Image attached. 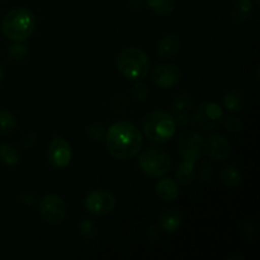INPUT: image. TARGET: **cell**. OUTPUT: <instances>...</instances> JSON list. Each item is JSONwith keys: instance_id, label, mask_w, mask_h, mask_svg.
I'll list each match as a JSON object with an SVG mask.
<instances>
[{"instance_id": "cell-1", "label": "cell", "mask_w": 260, "mask_h": 260, "mask_svg": "<svg viewBox=\"0 0 260 260\" xmlns=\"http://www.w3.org/2000/svg\"><path fill=\"white\" fill-rule=\"evenodd\" d=\"M106 145L112 157L124 161L139 155L144 146V137L136 124L121 121L106 132Z\"/></svg>"}, {"instance_id": "cell-2", "label": "cell", "mask_w": 260, "mask_h": 260, "mask_svg": "<svg viewBox=\"0 0 260 260\" xmlns=\"http://www.w3.org/2000/svg\"><path fill=\"white\" fill-rule=\"evenodd\" d=\"M36 27V17L27 8H15L5 14L2 30L13 42H24L32 36Z\"/></svg>"}, {"instance_id": "cell-3", "label": "cell", "mask_w": 260, "mask_h": 260, "mask_svg": "<svg viewBox=\"0 0 260 260\" xmlns=\"http://www.w3.org/2000/svg\"><path fill=\"white\" fill-rule=\"evenodd\" d=\"M116 68L124 78L134 81H141L149 75L150 58L141 48L127 47L117 56Z\"/></svg>"}, {"instance_id": "cell-4", "label": "cell", "mask_w": 260, "mask_h": 260, "mask_svg": "<svg viewBox=\"0 0 260 260\" xmlns=\"http://www.w3.org/2000/svg\"><path fill=\"white\" fill-rule=\"evenodd\" d=\"M142 131L150 141L164 144L173 139L177 132V123L169 112L155 109L142 119Z\"/></svg>"}, {"instance_id": "cell-5", "label": "cell", "mask_w": 260, "mask_h": 260, "mask_svg": "<svg viewBox=\"0 0 260 260\" xmlns=\"http://www.w3.org/2000/svg\"><path fill=\"white\" fill-rule=\"evenodd\" d=\"M141 172L150 178L164 177L172 167V159L165 150L157 146H149L139 155Z\"/></svg>"}, {"instance_id": "cell-6", "label": "cell", "mask_w": 260, "mask_h": 260, "mask_svg": "<svg viewBox=\"0 0 260 260\" xmlns=\"http://www.w3.org/2000/svg\"><path fill=\"white\" fill-rule=\"evenodd\" d=\"M223 111L217 103L213 102H202L194 113L192 114L189 123L192 124L193 129L200 134H207L213 131L222 123Z\"/></svg>"}, {"instance_id": "cell-7", "label": "cell", "mask_w": 260, "mask_h": 260, "mask_svg": "<svg viewBox=\"0 0 260 260\" xmlns=\"http://www.w3.org/2000/svg\"><path fill=\"white\" fill-rule=\"evenodd\" d=\"M38 211L42 220L52 226L62 223L68 215L65 201L57 194L43 196L38 202Z\"/></svg>"}, {"instance_id": "cell-8", "label": "cell", "mask_w": 260, "mask_h": 260, "mask_svg": "<svg viewBox=\"0 0 260 260\" xmlns=\"http://www.w3.org/2000/svg\"><path fill=\"white\" fill-rule=\"evenodd\" d=\"M178 154L185 161L197 162L203 156V139L194 129L184 131L178 140Z\"/></svg>"}, {"instance_id": "cell-9", "label": "cell", "mask_w": 260, "mask_h": 260, "mask_svg": "<svg viewBox=\"0 0 260 260\" xmlns=\"http://www.w3.org/2000/svg\"><path fill=\"white\" fill-rule=\"evenodd\" d=\"M86 211L91 215L95 216H106L113 212L116 208V198L109 190L103 189H94L85 197L84 201Z\"/></svg>"}, {"instance_id": "cell-10", "label": "cell", "mask_w": 260, "mask_h": 260, "mask_svg": "<svg viewBox=\"0 0 260 260\" xmlns=\"http://www.w3.org/2000/svg\"><path fill=\"white\" fill-rule=\"evenodd\" d=\"M71 159H73V151L70 144L60 136L53 137L47 147V160L51 167L62 169L70 164Z\"/></svg>"}, {"instance_id": "cell-11", "label": "cell", "mask_w": 260, "mask_h": 260, "mask_svg": "<svg viewBox=\"0 0 260 260\" xmlns=\"http://www.w3.org/2000/svg\"><path fill=\"white\" fill-rule=\"evenodd\" d=\"M151 79L157 88L172 89L182 80V70L175 63H159L152 71Z\"/></svg>"}, {"instance_id": "cell-12", "label": "cell", "mask_w": 260, "mask_h": 260, "mask_svg": "<svg viewBox=\"0 0 260 260\" xmlns=\"http://www.w3.org/2000/svg\"><path fill=\"white\" fill-rule=\"evenodd\" d=\"M203 152L213 161H225L230 156L231 145L223 135L213 134L203 140Z\"/></svg>"}, {"instance_id": "cell-13", "label": "cell", "mask_w": 260, "mask_h": 260, "mask_svg": "<svg viewBox=\"0 0 260 260\" xmlns=\"http://www.w3.org/2000/svg\"><path fill=\"white\" fill-rule=\"evenodd\" d=\"M193 102L188 93H179L175 95L172 103V116L177 126L185 127L189 124L192 118Z\"/></svg>"}, {"instance_id": "cell-14", "label": "cell", "mask_w": 260, "mask_h": 260, "mask_svg": "<svg viewBox=\"0 0 260 260\" xmlns=\"http://www.w3.org/2000/svg\"><path fill=\"white\" fill-rule=\"evenodd\" d=\"M180 40L175 33H167L156 43V53L160 58H172L179 52Z\"/></svg>"}, {"instance_id": "cell-15", "label": "cell", "mask_w": 260, "mask_h": 260, "mask_svg": "<svg viewBox=\"0 0 260 260\" xmlns=\"http://www.w3.org/2000/svg\"><path fill=\"white\" fill-rule=\"evenodd\" d=\"M184 216L179 208H167L160 215V228L165 233H175L183 225Z\"/></svg>"}, {"instance_id": "cell-16", "label": "cell", "mask_w": 260, "mask_h": 260, "mask_svg": "<svg viewBox=\"0 0 260 260\" xmlns=\"http://www.w3.org/2000/svg\"><path fill=\"white\" fill-rule=\"evenodd\" d=\"M156 194L164 202H173L179 197V184L177 180L170 178H162L156 183Z\"/></svg>"}, {"instance_id": "cell-17", "label": "cell", "mask_w": 260, "mask_h": 260, "mask_svg": "<svg viewBox=\"0 0 260 260\" xmlns=\"http://www.w3.org/2000/svg\"><path fill=\"white\" fill-rule=\"evenodd\" d=\"M253 0H238L236 3H234L230 9L231 20L238 24L245 23L253 14Z\"/></svg>"}, {"instance_id": "cell-18", "label": "cell", "mask_w": 260, "mask_h": 260, "mask_svg": "<svg viewBox=\"0 0 260 260\" xmlns=\"http://www.w3.org/2000/svg\"><path fill=\"white\" fill-rule=\"evenodd\" d=\"M222 102H223V107H225L230 113L240 112L246 104L245 93L239 88L230 89V90L225 94Z\"/></svg>"}, {"instance_id": "cell-19", "label": "cell", "mask_w": 260, "mask_h": 260, "mask_svg": "<svg viewBox=\"0 0 260 260\" xmlns=\"http://www.w3.org/2000/svg\"><path fill=\"white\" fill-rule=\"evenodd\" d=\"M218 177H220L221 183L228 188H236L238 185H240L241 180H243V174H241L240 169L235 165L230 164L221 168Z\"/></svg>"}, {"instance_id": "cell-20", "label": "cell", "mask_w": 260, "mask_h": 260, "mask_svg": "<svg viewBox=\"0 0 260 260\" xmlns=\"http://www.w3.org/2000/svg\"><path fill=\"white\" fill-rule=\"evenodd\" d=\"M194 178H196L194 164L190 161H185V160H183V162H180V164L178 165L177 170H175V180L178 182V184L189 185L190 183L194 180Z\"/></svg>"}, {"instance_id": "cell-21", "label": "cell", "mask_w": 260, "mask_h": 260, "mask_svg": "<svg viewBox=\"0 0 260 260\" xmlns=\"http://www.w3.org/2000/svg\"><path fill=\"white\" fill-rule=\"evenodd\" d=\"M17 129V118L9 109H0V135L10 136Z\"/></svg>"}, {"instance_id": "cell-22", "label": "cell", "mask_w": 260, "mask_h": 260, "mask_svg": "<svg viewBox=\"0 0 260 260\" xmlns=\"http://www.w3.org/2000/svg\"><path fill=\"white\" fill-rule=\"evenodd\" d=\"M19 160L20 154L17 147L10 144H0V162L9 165V167H14L19 162Z\"/></svg>"}, {"instance_id": "cell-23", "label": "cell", "mask_w": 260, "mask_h": 260, "mask_svg": "<svg viewBox=\"0 0 260 260\" xmlns=\"http://www.w3.org/2000/svg\"><path fill=\"white\" fill-rule=\"evenodd\" d=\"M147 7L159 17H168L174 10L173 0H146Z\"/></svg>"}, {"instance_id": "cell-24", "label": "cell", "mask_w": 260, "mask_h": 260, "mask_svg": "<svg viewBox=\"0 0 260 260\" xmlns=\"http://www.w3.org/2000/svg\"><path fill=\"white\" fill-rule=\"evenodd\" d=\"M79 231H80L81 236H83L85 240L91 241L98 236V226L94 221L89 220V218H83L79 223Z\"/></svg>"}, {"instance_id": "cell-25", "label": "cell", "mask_w": 260, "mask_h": 260, "mask_svg": "<svg viewBox=\"0 0 260 260\" xmlns=\"http://www.w3.org/2000/svg\"><path fill=\"white\" fill-rule=\"evenodd\" d=\"M8 55L14 61H23L28 56V48L22 42H14L8 47Z\"/></svg>"}, {"instance_id": "cell-26", "label": "cell", "mask_w": 260, "mask_h": 260, "mask_svg": "<svg viewBox=\"0 0 260 260\" xmlns=\"http://www.w3.org/2000/svg\"><path fill=\"white\" fill-rule=\"evenodd\" d=\"M149 86L145 83H142V81H137L134 85V88H132V96H134L137 102H145L149 98Z\"/></svg>"}, {"instance_id": "cell-27", "label": "cell", "mask_w": 260, "mask_h": 260, "mask_svg": "<svg viewBox=\"0 0 260 260\" xmlns=\"http://www.w3.org/2000/svg\"><path fill=\"white\" fill-rule=\"evenodd\" d=\"M223 126H225V128L228 129L229 132L236 134V132L241 131V128H243V122H241V119L238 118L236 116H229L226 117L225 121H223Z\"/></svg>"}, {"instance_id": "cell-28", "label": "cell", "mask_w": 260, "mask_h": 260, "mask_svg": "<svg viewBox=\"0 0 260 260\" xmlns=\"http://www.w3.org/2000/svg\"><path fill=\"white\" fill-rule=\"evenodd\" d=\"M88 135L95 141H101L106 137V129L102 124H93L88 128Z\"/></svg>"}, {"instance_id": "cell-29", "label": "cell", "mask_w": 260, "mask_h": 260, "mask_svg": "<svg viewBox=\"0 0 260 260\" xmlns=\"http://www.w3.org/2000/svg\"><path fill=\"white\" fill-rule=\"evenodd\" d=\"M212 175V168L208 167V165H205L202 170V180H208Z\"/></svg>"}, {"instance_id": "cell-30", "label": "cell", "mask_w": 260, "mask_h": 260, "mask_svg": "<svg viewBox=\"0 0 260 260\" xmlns=\"http://www.w3.org/2000/svg\"><path fill=\"white\" fill-rule=\"evenodd\" d=\"M3 78H4V68H3V65L0 63V83H2Z\"/></svg>"}, {"instance_id": "cell-31", "label": "cell", "mask_w": 260, "mask_h": 260, "mask_svg": "<svg viewBox=\"0 0 260 260\" xmlns=\"http://www.w3.org/2000/svg\"><path fill=\"white\" fill-rule=\"evenodd\" d=\"M256 81L259 83V68H256Z\"/></svg>"}]
</instances>
